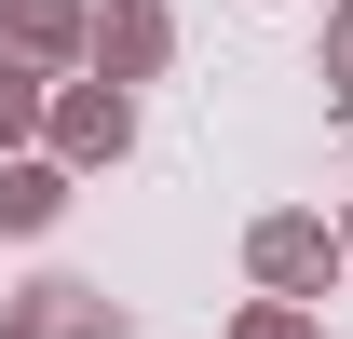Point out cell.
<instances>
[{"mask_svg":"<svg viewBox=\"0 0 353 339\" xmlns=\"http://www.w3.org/2000/svg\"><path fill=\"white\" fill-rule=\"evenodd\" d=\"M0 339H136V312L95 285V271H41V285L0 298Z\"/></svg>","mask_w":353,"mask_h":339,"instance_id":"6da1fadb","label":"cell"},{"mask_svg":"<svg viewBox=\"0 0 353 339\" xmlns=\"http://www.w3.org/2000/svg\"><path fill=\"white\" fill-rule=\"evenodd\" d=\"M245 271H259L285 312H312V298L340 285L353 258H340V231H326V217H259V231H245Z\"/></svg>","mask_w":353,"mask_h":339,"instance_id":"7a4b0ae2","label":"cell"},{"mask_svg":"<svg viewBox=\"0 0 353 339\" xmlns=\"http://www.w3.org/2000/svg\"><path fill=\"white\" fill-rule=\"evenodd\" d=\"M163 54H176V14H163V0H95V41H82V82L136 95V82H163Z\"/></svg>","mask_w":353,"mask_h":339,"instance_id":"3957f363","label":"cell"},{"mask_svg":"<svg viewBox=\"0 0 353 339\" xmlns=\"http://www.w3.org/2000/svg\"><path fill=\"white\" fill-rule=\"evenodd\" d=\"M123 150H136V95H109V82H54V123H41V163L95 176V163H123Z\"/></svg>","mask_w":353,"mask_h":339,"instance_id":"277c9868","label":"cell"},{"mask_svg":"<svg viewBox=\"0 0 353 339\" xmlns=\"http://www.w3.org/2000/svg\"><path fill=\"white\" fill-rule=\"evenodd\" d=\"M82 41H95V14H82V0H0V54H14V68L68 82V68H82Z\"/></svg>","mask_w":353,"mask_h":339,"instance_id":"5b68a950","label":"cell"},{"mask_svg":"<svg viewBox=\"0 0 353 339\" xmlns=\"http://www.w3.org/2000/svg\"><path fill=\"white\" fill-rule=\"evenodd\" d=\"M54 217H68V163H41V150L0 163V245H28V231H54Z\"/></svg>","mask_w":353,"mask_h":339,"instance_id":"8992f818","label":"cell"},{"mask_svg":"<svg viewBox=\"0 0 353 339\" xmlns=\"http://www.w3.org/2000/svg\"><path fill=\"white\" fill-rule=\"evenodd\" d=\"M41 123H54V82L0 54V163H28V136H41Z\"/></svg>","mask_w":353,"mask_h":339,"instance_id":"52a82bcc","label":"cell"},{"mask_svg":"<svg viewBox=\"0 0 353 339\" xmlns=\"http://www.w3.org/2000/svg\"><path fill=\"white\" fill-rule=\"evenodd\" d=\"M231 339H326V326H312V312H285V298H245V312H231Z\"/></svg>","mask_w":353,"mask_h":339,"instance_id":"ba28073f","label":"cell"},{"mask_svg":"<svg viewBox=\"0 0 353 339\" xmlns=\"http://www.w3.org/2000/svg\"><path fill=\"white\" fill-rule=\"evenodd\" d=\"M326 95H340V109H353V0H340V14H326Z\"/></svg>","mask_w":353,"mask_h":339,"instance_id":"9c48e42d","label":"cell"},{"mask_svg":"<svg viewBox=\"0 0 353 339\" xmlns=\"http://www.w3.org/2000/svg\"><path fill=\"white\" fill-rule=\"evenodd\" d=\"M340 258H353V217H340Z\"/></svg>","mask_w":353,"mask_h":339,"instance_id":"30bf717a","label":"cell"}]
</instances>
